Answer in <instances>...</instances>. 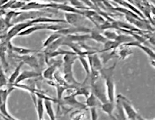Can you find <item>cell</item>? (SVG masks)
<instances>
[{
  "instance_id": "obj_15",
  "label": "cell",
  "mask_w": 155,
  "mask_h": 120,
  "mask_svg": "<svg viewBox=\"0 0 155 120\" xmlns=\"http://www.w3.org/2000/svg\"><path fill=\"white\" fill-rule=\"evenodd\" d=\"M116 67V63H115L113 66L109 67V68H102V69L99 71L100 76L102 77L104 80L108 78H113V75H114Z\"/></svg>"
},
{
  "instance_id": "obj_19",
  "label": "cell",
  "mask_w": 155,
  "mask_h": 120,
  "mask_svg": "<svg viewBox=\"0 0 155 120\" xmlns=\"http://www.w3.org/2000/svg\"><path fill=\"white\" fill-rule=\"evenodd\" d=\"M44 108H45V112L50 118V120H57L52 102L50 100H44Z\"/></svg>"
},
{
  "instance_id": "obj_23",
  "label": "cell",
  "mask_w": 155,
  "mask_h": 120,
  "mask_svg": "<svg viewBox=\"0 0 155 120\" xmlns=\"http://www.w3.org/2000/svg\"><path fill=\"white\" fill-rule=\"evenodd\" d=\"M61 35H59V34L57 32H54L52 33V34H51L46 39L44 40V42H43V48H44V49L47 48L48 46H49L51 44L53 43L54 41H56L57 39L61 38Z\"/></svg>"
},
{
  "instance_id": "obj_22",
  "label": "cell",
  "mask_w": 155,
  "mask_h": 120,
  "mask_svg": "<svg viewBox=\"0 0 155 120\" xmlns=\"http://www.w3.org/2000/svg\"><path fill=\"white\" fill-rule=\"evenodd\" d=\"M102 56H100V59L102 62V64H106L110 59H113L114 57H117L116 50L109 51V52H101Z\"/></svg>"
},
{
  "instance_id": "obj_4",
  "label": "cell",
  "mask_w": 155,
  "mask_h": 120,
  "mask_svg": "<svg viewBox=\"0 0 155 120\" xmlns=\"http://www.w3.org/2000/svg\"><path fill=\"white\" fill-rule=\"evenodd\" d=\"M105 85H106V96L109 102L115 103V93H116V87H115L114 78H108L105 79Z\"/></svg>"
},
{
  "instance_id": "obj_28",
  "label": "cell",
  "mask_w": 155,
  "mask_h": 120,
  "mask_svg": "<svg viewBox=\"0 0 155 120\" xmlns=\"http://www.w3.org/2000/svg\"><path fill=\"white\" fill-rule=\"evenodd\" d=\"M7 85H9V82H8V80L6 78L5 73H4L2 65L0 64V88L3 87V86H5Z\"/></svg>"
},
{
  "instance_id": "obj_21",
  "label": "cell",
  "mask_w": 155,
  "mask_h": 120,
  "mask_svg": "<svg viewBox=\"0 0 155 120\" xmlns=\"http://www.w3.org/2000/svg\"><path fill=\"white\" fill-rule=\"evenodd\" d=\"M99 100L97 99L95 95L91 92L89 96L86 98V102H85V106L87 108L92 109V108H96L97 106H99Z\"/></svg>"
},
{
  "instance_id": "obj_14",
  "label": "cell",
  "mask_w": 155,
  "mask_h": 120,
  "mask_svg": "<svg viewBox=\"0 0 155 120\" xmlns=\"http://www.w3.org/2000/svg\"><path fill=\"white\" fill-rule=\"evenodd\" d=\"M9 46H10V49L12 52H16V53L20 55L21 56H28V55L31 54V53H34V52H37V50H34V49H27V48H23V47H19V46H15V45H11L10 42H9Z\"/></svg>"
},
{
  "instance_id": "obj_6",
  "label": "cell",
  "mask_w": 155,
  "mask_h": 120,
  "mask_svg": "<svg viewBox=\"0 0 155 120\" xmlns=\"http://www.w3.org/2000/svg\"><path fill=\"white\" fill-rule=\"evenodd\" d=\"M61 62H56L54 64L51 65L46 69L45 70H44L42 73V76L43 78H45L48 81H52L54 78V75L55 74L57 71H58V68H60Z\"/></svg>"
},
{
  "instance_id": "obj_27",
  "label": "cell",
  "mask_w": 155,
  "mask_h": 120,
  "mask_svg": "<svg viewBox=\"0 0 155 120\" xmlns=\"http://www.w3.org/2000/svg\"><path fill=\"white\" fill-rule=\"evenodd\" d=\"M78 60H79L81 66H82V67L84 68V69H85V73H86L87 75L86 77L89 76L90 72H91V66H90L89 63H88V61L87 60V59L85 57L80 56V57H78Z\"/></svg>"
},
{
  "instance_id": "obj_9",
  "label": "cell",
  "mask_w": 155,
  "mask_h": 120,
  "mask_svg": "<svg viewBox=\"0 0 155 120\" xmlns=\"http://www.w3.org/2000/svg\"><path fill=\"white\" fill-rule=\"evenodd\" d=\"M89 34H84V35H71L64 37V42H73V43H80L85 42L86 40L89 39Z\"/></svg>"
},
{
  "instance_id": "obj_31",
  "label": "cell",
  "mask_w": 155,
  "mask_h": 120,
  "mask_svg": "<svg viewBox=\"0 0 155 120\" xmlns=\"http://www.w3.org/2000/svg\"><path fill=\"white\" fill-rule=\"evenodd\" d=\"M150 64H151V66H153V67H154L155 68V61H150Z\"/></svg>"
},
{
  "instance_id": "obj_5",
  "label": "cell",
  "mask_w": 155,
  "mask_h": 120,
  "mask_svg": "<svg viewBox=\"0 0 155 120\" xmlns=\"http://www.w3.org/2000/svg\"><path fill=\"white\" fill-rule=\"evenodd\" d=\"M88 63L91 66V70H95V71H100L102 69V62L100 59V56L98 55L97 52L93 54L88 55Z\"/></svg>"
},
{
  "instance_id": "obj_2",
  "label": "cell",
  "mask_w": 155,
  "mask_h": 120,
  "mask_svg": "<svg viewBox=\"0 0 155 120\" xmlns=\"http://www.w3.org/2000/svg\"><path fill=\"white\" fill-rule=\"evenodd\" d=\"M32 26H34V23H32V20H30V21L22 22V23H17V24L12 26L7 33V36H6L7 42H10L11 38L18 35L19 33H20L22 31H23V30H25L26 29L29 28V27Z\"/></svg>"
},
{
  "instance_id": "obj_20",
  "label": "cell",
  "mask_w": 155,
  "mask_h": 120,
  "mask_svg": "<svg viewBox=\"0 0 155 120\" xmlns=\"http://www.w3.org/2000/svg\"><path fill=\"white\" fill-rule=\"evenodd\" d=\"M23 64H24V63H23V62H19V65L16 67L14 72L11 74L10 77H9V79H8L9 85H13V84H15L16 79H17V78L19 77V75H20V69H21L22 66H23Z\"/></svg>"
},
{
  "instance_id": "obj_8",
  "label": "cell",
  "mask_w": 155,
  "mask_h": 120,
  "mask_svg": "<svg viewBox=\"0 0 155 120\" xmlns=\"http://www.w3.org/2000/svg\"><path fill=\"white\" fill-rule=\"evenodd\" d=\"M41 75V74L37 72L34 71V70H25V71L22 72L20 73V75L16 79L15 84H19L21 82H23L24 80L27 79H31L34 78H37ZM14 85V84H13Z\"/></svg>"
},
{
  "instance_id": "obj_18",
  "label": "cell",
  "mask_w": 155,
  "mask_h": 120,
  "mask_svg": "<svg viewBox=\"0 0 155 120\" xmlns=\"http://www.w3.org/2000/svg\"><path fill=\"white\" fill-rule=\"evenodd\" d=\"M36 110H37L38 120H44V112H45L44 99L37 97V106H36Z\"/></svg>"
},
{
  "instance_id": "obj_3",
  "label": "cell",
  "mask_w": 155,
  "mask_h": 120,
  "mask_svg": "<svg viewBox=\"0 0 155 120\" xmlns=\"http://www.w3.org/2000/svg\"><path fill=\"white\" fill-rule=\"evenodd\" d=\"M90 86H91V92L95 95L97 99L101 103V104L109 102L107 96H106V91L103 89V86L99 80Z\"/></svg>"
},
{
  "instance_id": "obj_24",
  "label": "cell",
  "mask_w": 155,
  "mask_h": 120,
  "mask_svg": "<svg viewBox=\"0 0 155 120\" xmlns=\"http://www.w3.org/2000/svg\"><path fill=\"white\" fill-rule=\"evenodd\" d=\"M71 120H86L85 110L77 109L71 114Z\"/></svg>"
},
{
  "instance_id": "obj_30",
  "label": "cell",
  "mask_w": 155,
  "mask_h": 120,
  "mask_svg": "<svg viewBox=\"0 0 155 120\" xmlns=\"http://www.w3.org/2000/svg\"><path fill=\"white\" fill-rule=\"evenodd\" d=\"M90 114H91V120H98L99 115L97 112L96 108L90 109Z\"/></svg>"
},
{
  "instance_id": "obj_10",
  "label": "cell",
  "mask_w": 155,
  "mask_h": 120,
  "mask_svg": "<svg viewBox=\"0 0 155 120\" xmlns=\"http://www.w3.org/2000/svg\"><path fill=\"white\" fill-rule=\"evenodd\" d=\"M116 55H117V57H119L122 60L127 59V57H129L130 55L133 54V50L131 49V47L127 46L126 45H120L116 49Z\"/></svg>"
},
{
  "instance_id": "obj_16",
  "label": "cell",
  "mask_w": 155,
  "mask_h": 120,
  "mask_svg": "<svg viewBox=\"0 0 155 120\" xmlns=\"http://www.w3.org/2000/svg\"><path fill=\"white\" fill-rule=\"evenodd\" d=\"M90 35V39H92L95 42H99V43H102L104 44L105 42L107 41V38L104 36V35H102V33L100 32L99 31L96 29H92L91 30L89 33Z\"/></svg>"
},
{
  "instance_id": "obj_12",
  "label": "cell",
  "mask_w": 155,
  "mask_h": 120,
  "mask_svg": "<svg viewBox=\"0 0 155 120\" xmlns=\"http://www.w3.org/2000/svg\"><path fill=\"white\" fill-rule=\"evenodd\" d=\"M64 40V37L61 36V38H59L58 39H57L56 41H54L53 43L51 44L49 46H48L47 48H45V49H44V55L50 54V53H51V52H55V51L58 50V49H59V48H60L61 45H63Z\"/></svg>"
},
{
  "instance_id": "obj_32",
  "label": "cell",
  "mask_w": 155,
  "mask_h": 120,
  "mask_svg": "<svg viewBox=\"0 0 155 120\" xmlns=\"http://www.w3.org/2000/svg\"><path fill=\"white\" fill-rule=\"evenodd\" d=\"M154 120H155V118H154Z\"/></svg>"
},
{
  "instance_id": "obj_7",
  "label": "cell",
  "mask_w": 155,
  "mask_h": 120,
  "mask_svg": "<svg viewBox=\"0 0 155 120\" xmlns=\"http://www.w3.org/2000/svg\"><path fill=\"white\" fill-rule=\"evenodd\" d=\"M20 59V62H23V63L28 65L31 68L38 69L40 68L41 63L39 59H37V56H32V55H28V56H16Z\"/></svg>"
},
{
  "instance_id": "obj_26",
  "label": "cell",
  "mask_w": 155,
  "mask_h": 120,
  "mask_svg": "<svg viewBox=\"0 0 155 120\" xmlns=\"http://www.w3.org/2000/svg\"><path fill=\"white\" fill-rule=\"evenodd\" d=\"M136 47H138L140 49H142V50H143V52H144L145 53H146V54L150 58V59H151L152 61H155V52L154 51L152 50L150 48L147 47V46H146V45H141L140 43H138L137 45H136Z\"/></svg>"
},
{
  "instance_id": "obj_11",
  "label": "cell",
  "mask_w": 155,
  "mask_h": 120,
  "mask_svg": "<svg viewBox=\"0 0 155 120\" xmlns=\"http://www.w3.org/2000/svg\"><path fill=\"white\" fill-rule=\"evenodd\" d=\"M47 27H48V26L46 24H35L34 26L29 27V28L26 29L23 31H22L21 32L18 34L17 36H27V35H30L34 32H35L38 31V30L47 29Z\"/></svg>"
},
{
  "instance_id": "obj_17",
  "label": "cell",
  "mask_w": 155,
  "mask_h": 120,
  "mask_svg": "<svg viewBox=\"0 0 155 120\" xmlns=\"http://www.w3.org/2000/svg\"><path fill=\"white\" fill-rule=\"evenodd\" d=\"M14 89L15 88L13 86H10V85H9V87L5 89H0V106L6 104L9 94L14 90Z\"/></svg>"
},
{
  "instance_id": "obj_1",
  "label": "cell",
  "mask_w": 155,
  "mask_h": 120,
  "mask_svg": "<svg viewBox=\"0 0 155 120\" xmlns=\"http://www.w3.org/2000/svg\"><path fill=\"white\" fill-rule=\"evenodd\" d=\"M116 97L118 98L121 102L122 106H123L127 120H140L142 117L135 109L132 103L126 96H123L122 94H119Z\"/></svg>"
},
{
  "instance_id": "obj_25",
  "label": "cell",
  "mask_w": 155,
  "mask_h": 120,
  "mask_svg": "<svg viewBox=\"0 0 155 120\" xmlns=\"http://www.w3.org/2000/svg\"><path fill=\"white\" fill-rule=\"evenodd\" d=\"M64 17H65L66 23H68L69 25L74 26L78 22L79 19V15L74 14V13H64Z\"/></svg>"
},
{
  "instance_id": "obj_13",
  "label": "cell",
  "mask_w": 155,
  "mask_h": 120,
  "mask_svg": "<svg viewBox=\"0 0 155 120\" xmlns=\"http://www.w3.org/2000/svg\"><path fill=\"white\" fill-rule=\"evenodd\" d=\"M101 109L102 110L103 112H105L108 116L110 118H112L113 120H116L115 118L114 115V110H115V103H112L110 102H107L106 103H103V104H101Z\"/></svg>"
},
{
  "instance_id": "obj_29",
  "label": "cell",
  "mask_w": 155,
  "mask_h": 120,
  "mask_svg": "<svg viewBox=\"0 0 155 120\" xmlns=\"http://www.w3.org/2000/svg\"><path fill=\"white\" fill-rule=\"evenodd\" d=\"M103 35L107 38L108 40H112V41H115L116 38L118 36V34L114 31H112L110 29L106 30L103 31Z\"/></svg>"
}]
</instances>
